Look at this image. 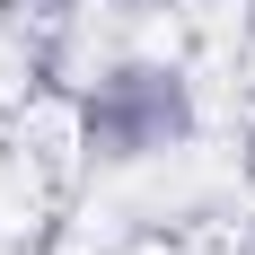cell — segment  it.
Here are the masks:
<instances>
[{
	"label": "cell",
	"mask_w": 255,
	"mask_h": 255,
	"mask_svg": "<svg viewBox=\"0 0 255 255\" xmlns=\"http://www.w3.org/2000/svg\"><path fill=\"white\" fill-rule=\"evenodd\" d=\"M185 132H194V88H185V71H167V62H115V71L79 97V141H88V158H106V167H141V158L176 150Z\"/></svg>",
	"instance_id": "6da1fadb"
},
{
	"label": "cell",
	"mask_w": 255,
	"mask_h": 255,
	"mask_svg": "<svg viewBox=\"0 0 255 255\" xmlns=\"http://www.w3.org/2000/svg\"><path fill=\"white\" fill-rule=\"evenodd\" d=\"M247 255H255V238H247Z\"/></svg>",
	"instance_id": "7a4b0ae2"
}]
</instances>
